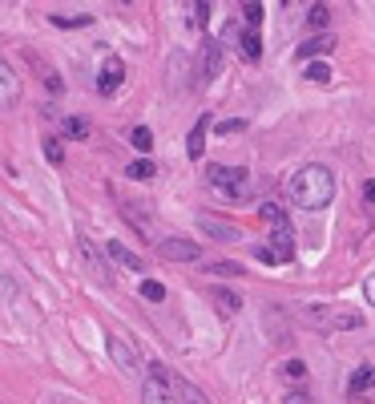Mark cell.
<instances>
[{
	"label": "cell",
	"instance_id": "11",
	"mask_svg": "<svg viewBox=\"0 0 375 404\" xmlns=\"http://www.w3.org/2000/svg\"><path fill=\"white\" fill-rule=\"evenodd\" d=\"M218 69H222V45L218 41H202V53H198V81L206 85V81H214L218 77Z\"/></svg>",
	"mask_w": 375,
	"mask_h": 404
},
{
	"label": "cell",
	"instance_id": "34",
	"mask_svg": "<svg viewBox=\"0 0 375 404\" xmlns=\"http://www.w3.org/2000/svg\"><path fill=\"white\" fill-rule=\"evenodd\" d=\"M134 207H138V202H125V207H121V214H125V218H129V222H134L138 231H149V218H141V214L134 211Z\"/></svg>",
	"mask_w": 375,
	"mask_h": 404
},
{
	"label": "cell",
	"instance_id": "1",
	"mask_svg": "<svg viewBox=\"0 0 375 404\" xmlns=\"http://www.w3.org/2000/svg\"><path fill=\"white\" fill-rule=\"evenodd\" d=\"M335 174L331 166L323 162H307L291 174V182H286V194H291V202L299 207V211H327L331 202H335Z\"/></svg>",
	"mask_w": 375,
	"mask_h": 404
},
{
	"label": "cell",
	"instance_id": "22",
	"mask_svg": "<svg viewBox=\"0 0 375 404\" xmlns=\"http://www.w3.org/2000/svg\"><path fill=\"white\" fill-rule=\"evenodd\" d=\"M206 271H210V275H222V279H238V275H242V267H238V263H226V259H210Z\"/></svg>",
	"mask_w": 375,
	"mask_h": 404
},
{
	"label": "cell",
	"instance_id": "26",
	"mask_svg": "<svg viewBox=\"0 0 375 404\" xmlns=\"http://www.w3.org/2000/svg\"><path fill=\"white\" fill-rule=\"evenodd\" d=\"M138 291H141V299H149V304H162L165 299V287L158 283V279H141Z\"/></svg>",
	"mask_w": 375,
	"mask_h": 404
},
{
	"label": "cell",
	"instance_id": "35",
	"mask_svg": "<svg viewBox=\"0 0 375 404\" xmlns=\"http://www.w3.org/2000/svg\"><path fill=\"white\" fill-rule=\"evenodd\" d=\"M279 404H311V396H307V388H286Z\"/></svg>",
	"mask_w": 375,
	"mask_h": 404
},
{
	"label": "cell",
	"instance_id": "17",
	"mask_svg": "<svg viewBox=\"0 0 375 404\" xmlns=\"http://www.w3.org/2000/svg\"><path fill=\"white\" fill-rule=\"evenodd\" d=\"M367 388H375V368H372V364L355 368V372H351V380H347V392H351V396H359V392H367Z\"/></svg>",
	"mask_w": 375,
	"mask_h": 404
},
{
	"label": "cell",
	"instance_id": "18",
	"mask_svg": "<svg viewBox=\"0 0 375 404\" xmlns=\"http://www.w3.org/2000/svg\"><path fill=\"white\" fill-rule=\"evenodd\" d=\"M0 304H4V308H12V304H28L24 291H21V283L8 279V275H0Z\"/></svg>",
	"mask_w": 375,
	"mask_h": 404
},
{
	"label": "cell",
	"instance_id": "12",
	"mask_svg": "<svg viewBox=\"0 0 375 404\" xmlns=\"http://www.w3.org/2000/svg\"><path fill=\"white\" fill-rule=\"evenodd\" d=\"M17 101H21V77L0 57V109H17Z\"/></svg>",
	"mask_w": 375,
	"mask_h": 404
},
{
	"label": "cell",
	"instance_id": "28",
	"mask_svg": "<svg viewBox=\"0 0 375 404\" xmlns=\"http://www.w3.org/2000/svg\"><path fill=\"white\" fill-rule=\"evenodd\" d=\"M262 17H266V8H262V4H255V0H250V4H242V21H246V28H255V33H258Z\"/></svg>",
	"mask_w": 375,
	"mask_h": 404
},
{
	"label": "cell",
	"instance_id": "23",
	"mask_svg": "<svg viewBox=\"0 0 375 404\" xmlns=\"http://www.w3.org/2000/svg\"><path fill=\"white\" fill-rule=\"evenodd\" d=\"M129 178H138V182H149L154 174H158V166L149 162V158H138V162H129V170H125Z\"/></svg>",
	"mask_w": 375,
	"mask_h": 404
},
{
	"label": "cell",
	"instance_id": "31",
	"mask_svg": "<svg viewBox=\"0 0 375 404\" xmlns=\"http://www.w3.org/2000/svg\"><path fill=\"white\" fill-rule=\"evenodd\" d=\"M242 130H246V121H242V118H226V121H218V125H214V134H222V138L242 134Z\"/></svg>",
	"mask_w": 375,
	"mask_h": 404
},
{
	"label": "cell",
	"instance_id": "21",
	"mask_svg": "<svg viewBox=\"0 0 375 404\" xmlns=\"http://www.w3.org/2000/svg\"><path fill=\"white\" fill-rule=\"evenodd\" d=\"M129 146L141 150V154H149V150H154V130H149V125H134V130H129Z\"/></svg>",
	"mask_w": 375,
	"mask_h": 404
},
{
	"label": "cell",
	"instance_id": "16",
	"mask_svg": "<svg viewBox=\"0 0 375 404\" xmlns=\"http://www.w3.org/2000/svg\"><path fill=\"white\" fill-rule=\"evenodd\" d=\"M238 57H246V61H258V57H262V37H258L255 28H242V33H238Z\"/></svg>",
	"mask_w": 375,
	"mask_h": 404
},
{
	"label": "cell",
	"instance_id": "7",
	"mask_svg": "<svg viewBox=\"0 0 375 404\" xmlns=\"http://www.w3.org/2000/svg\"><path fill=\"white\" fill-rule=\"evenodd\" d=\"M158 255L165 263H198L202 259V247L194 238H158Z\"/></svg>",
	"mask_w": 375,
	"mask_h": 404
},
{
	"label": "cell",
	"instance_id": "29",
	"mask_svg": "<svg viewBox=\"0 0 375 404\" xmlns=\"http://www.w3.org/2000/svg\"><path fill=\"white\" fill-rule=\"evenodd\" d=\"M307 81H315V85L331 81V65L327 61H311V65H307Z\"/></svg>",
	"mask_w": 375,
	"mask_h": 404
},
{
	"label": "cell",
	"instance_id": "3",
	"mask_svg": "<svg viewBox=\"0 0 375 404\" xmlns=\"http://www.w3.org/2000/svg\"><path fill=\"white\" fill-rule=\"evenodd\" d=\"M141 404H182V401H178V380L170 376V368H165V364H145Z\"/></svg>",
	"mask_w": 375,
	"mask_h": 404
},
{
	"label": "cell",
	"instance_id": "9",
	"mask_svg": "<svg viewBox=\"0 0 375 404\" xmlns=\"http://www.w3.org/2000/svg\"><path fill=\"white\" fill-rule=\"evenodd\" d=\"M105 352L113 356V364H118L125 376H134V372L141 368V364H138V352H134V348H129V340H125V335H118V332L105 335Z\"/></svg>",
	"mask_w": 375,
	"mask_h": 404
},
{
	"label": "cell",
	"instance_id": "14",
	"mask_svg": "<svg viewBox=\"0 0 375 404\" xmlns=\"http://www.w3.org/2000/svg\"><path fill=\"white\" fill-rule=\"evenodd\" d=\"M331 49H335V37H331V33H315V37H307L303 45L295 49V57H299V61H311V57H323Z\"/></svg>",
	"mask_w": 375,
	"mask_h": 404
},
{
	"label": "cell",
	"instance_id": "33",
	"mask_svg": "<svg viewBox=\"0 0 375 404\" xmlns=\"http://www.w3.org/2000/svg\"><path fill=\"white\" fill-rule=\"evenodd\" d=\"M48 21L57 24V28H81V24L93 21V17H89V12H81V17H48Z\"/></svg>",
	"mask_w": 375,
	"mask_h": 404
},
{
	"label": "cell",
	"instance_id": "20",
	"mask_svg": "<svg viewBox=\"0 0 375 404\" xmlns=\"http://www.w3.org/2000/svg\"><path fill=\"white\" fill-rule=\"evenodd\" d=\"M210 295H214V304L226 311V315H235V311L242 308V299H238L235 291H226V287H210Z\"/></svg>",
	"mask_w": 375,
	"mask_h": 404
},
{
	"label": "cell",
	"instance_id": "32",
	"mask_svg": "<svg viewBox=\"0 0 375 404\" xmlns=\"http://www.w3.org/2000/svg\"><path fill=\"white\" fill-rule=\"evenodd\" d=\"M45 158L53 166H61L65 162V150H61V138H45Z\"/></svg>",
	"mask_w": 375,
	"mask_h": 404
},
{
	"label": "cell",
	"instance_id": "30",
	"mask_svg": "<svg viewBox=\"0 0 375 404\" xmlns=\"http://www.w3.org/2000/svg\"><path fill=\"white\" fill-rule=\"evenodd\" d=\"M262 218H266V222H271V227H279V222H286V211H282L279 202H262Z\"/></svg>",
	"mask_w": 375,
	"mask_h": 404
},
{
	"label": "cell",
	"instance_id": "2",
	"mask_svg": "<svg viewBox=\"0 0 375 404\" xmlns=\"http://www.w3.org/2000/svg\"><path fill=\"white\" fill-rule=\"evenodd\" d=\"M303 324L315 328V332H359L363 328V315L347 308H331V304H307L303 311Z\"/></svg>",
	"mask_w": 375,
	"mask_h": 404
},
{
	"label": "cell",
	"instance_id": "4",
	"mask_svg": "<svg viewBox=\"0 0 375 404\" xmlns=\"http://www.w3.org/2000/svg\"><path fill=\"white\" fill-rule=\"evenodd\" d=\"M206 178H210V186H218L226 198H242V194L250 191V170L246 166H222V162H210V166H206Z\"/></svg>",
	"mask_w": 375,
	"mask_h": 404
},
{
	"label": "cell",
	"instance_id": "37",
	"mask_svg": "<svg viewBox=\"0 0 375 404\" xmlns=\"http://www.w3.org/2000/svg\"><path fill=\"white\" fill-rule=\"evenodd\" d=\"M363 295H367V304L375 308V275H367V279H363Z\"/></svg>",
	"mask_w": 375,
	"mask_h": 404
},
{
	"label": "cell",
	"instance_id": "13",
	"mask_svg": "<svg viewBox=\"0 0 375 404\" xmlns=\"http://www.w3.org/2000/svg\"><path fill=\"white\" fill-rule=\"evenodd\" d=\"M105 255L118 263V267H125V271H145V263H141V255H134L121 238H105Z\"/></svg>",
	"mask_w": 375,
	"mask_h": 404
},
{
	"label": "cell",
	"instance_id": "25",
	"mask_svg": "<svg viewBox=\"0 0 375 404\" xmlns=\"http://www.w3.org/2000/svg\"><path fill=\"white\" fill-rule=\"evenodd\" d=\"M279 372H282V380H291V384L307 380V364H303V360H286V364H282Z\"/></svg>",
	"mask_w": 375,
	"mask_h": 404
},
{
	"label": "cell",
	"instance_id": "38",
	"mask_svg": "<svg viewBox=\"0 0 375 404\" xmlns=\"http://www.w3.org/2000/svg\"><path fill=\"white\" fill-rule=\"evenodd\" d=\"M363 198H367V202H375V182H363Z\"/></svg>",
	"mask_w": 375,
	"mask_h": 404
},
{
	"label": "cell",
	"instance_id": "6",
	"mask_svg": "<svg viewBox=\"0 0 375 404\" xmlns=\"http://www.w3.org/2000/svg\"><path fill=\"white\" fill-rule=\"evenodd\" d=\"M77 259L85 263V275H89L97 287H113V275L105 271V263H101V255H97V247L85 235L77 238Z\"/></svg>",
	"mask_w": 375,
	"mask_h": 404
},
{
	"label": "cell",
	"instance_id": "10",
	"mask_svg": "<svg viewBox=\"0 0 375 404\" xmlns=\"http://www.w3.org/2000/svg\"><path fill=\"white\" fill-rule=\"evenodd\" d=\"M198 231L210 235V238H218V243H242V227H238V222H226V218H218V214H202V218H198Z\"/></svg>",
	"mask_w": 375,
	"mask_h": 404
},
{
	"label": "cell",
	"instance_id": "5",
	"mask_svg": "<svg viewBox=\"0 0 375 404\" xmlns=\"http://www.w3.org/2000/svg\"><path fill=\"white\" fill-rule=\"evenodd\" d=\"M255 255L262 263H271V267H275V263H291L295 259V231H291V222H279V227L271 231V243L258 247Z\"/></svg>",
	"mask_w": 375,
	"mask_h": 404
},
{
	"label": "cell",
	"instance_id": "27",
	"mask_svg": "<svg viewBox=\"0 0 375 404\" xmlns=\"http://www.w3.org/2000/svg\"><path fill=\"white\" fill-rule=\"evenodd\" d=\"M65 138H73V142L89 138V121L85 118H65Z\"/></svg>",
	"mask_w": 375,
	"mask_h": 404
},
{
	"label": "cell",
	"instance_id": "36",
	"mask_svg": "<svg viewBox=\"0 0 375 404\" xmlns=\"http://www.w3.org/2000/svg\"><path fill=\"white\" fill-rule=\"evenodd\" d=\"M214 8L210 4H206V0H202V4H194V24H206V17H210Z\"/></svg>",
	"mask_w": 375,
	"mask_h": 404
},
{
	"label": "cell",
	"instance_id": "15",
	"mask_svg": "<svg viewBox=\"0 0 375 404\" xmlns=\"http://www.w3.org/2000/svg\"><path fill=\"white\" fill-rule=\"evenodd\" d=\"M206 130H210V118H198L194 121V130H190V138H186V154L194 158V162L206 154Z\"/></svg>",
	"mask_w": 375,
	"mask_h": 404
},
{
	"label": "cell",
	"instance_id": "19",
	"mask_svg": "<svg viewBox=\"0 0 375 404\" xmlns=\"http://www.w3.org/2000/svg\"><path fill=\"white\" fill-rule=\"evenodd\" d=\"M178 401L182 404H210V396L198 388V384H190V380H178Z\"/></svg>",
	"mask_w": 375,
	"mask_h": 404
},
{
	"label": "cell",
	"instance_id": "8",
	"mask_svg": "<svg viewBox=\"0 0 375 404\" xmlns=\"http://www.w3.org/2000/svg\"><path fill=\"white\" fill-rule=\"evenodd\" d=\"M121 85H125V61H121V57H105L101 69H97V94L113 97Z\"/></svg>",
	"mask_w": 375,
	"mask_h": 404
},
{
	"label": "cell",
	"instance_id": "24",
	"mask_svg": "<svg viewBox=\"0 0 375 404\" xmlns=\"http://www.w3.org/2000/svg\"><path fill=\"white\" fill-rule=\"evenodd\" d=\"M307 24H311V28H327L331 24V8L327 4H311V8H307Z\"/></svg>",
	"mask_w": 375,
	"mask_h": 404
}]
</instances>
